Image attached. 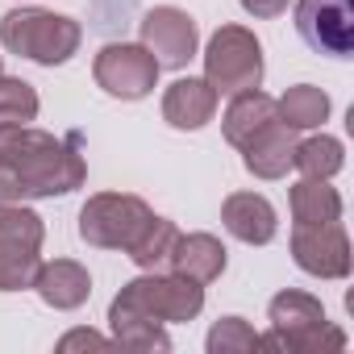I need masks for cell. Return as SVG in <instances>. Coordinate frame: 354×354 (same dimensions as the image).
Returning a JSON list of instances; mask_svg holds the SVG:
<instances>
[{"mask_svg": "<svg viewBox=\"0 0 354 354\" xmlns=\"http://www.w3.org/2000/svg\"><path fill=\"white\" fill-rule=\"evenodd\" d=\"M225 246H221V238H213V234H180L175 238V250H171V271L175 275H184V279H196V283H213V279H221V271H225Z\"/></svg>", "mask_w": 354, "mask_h": 354, "instance_id": "2e32d148", "label": "cell"}, {"mask_svg": "<svg viewBox=\"0 0 354 354\" xmlns=\"http://www.w3.org/2000/svg\"><path fill=\"white\" fill-rule=\"evenodd\" d=\"M221 225H225L238 242H246V246H267V242L279 234V217H275L271 201L259 196V192H234V196H225V205H221Z\"/></svg>", "mask_w": 354, "mask_h": 354, "instance_id": "7c38bea8", "label": "cell"}, {"mask_svg": "<svg viewBox=\"0 0 354 354\" xmlns=\"http://www.w3.org/2000/svg\"><path fill=\"white\" fill-rule=\"evenodd\" d=\"M288 205H292V217L296 225H325V221H342V196L337 188H329V180H304L288 192Z\"/></svg>", "mask_w": 354, "mask_h": 354, "instance_id": "ac0fdd59", "label": "cell"}, {"mask_svg": "<svg viewBox=\"0 0 354 354\" xmlns=\"http://www.w3.org/2000/svg\"><path fill=\"white\" fill-rule=\"evenodd\" d=\"M342 162H346V150H342V142L329 138V133H313V138L296 142L292 167H300L304 175H313V180H329V175H337Z\"/></svg>", "mask_w": 354, "mask_h": 354, "instance_id": "44dd1931", "label": "cell"}, {"mask_svg": "<svg viewBox=\"0 0 354 354\" xmlns=\"http://www.w3.org/2000/svg\"><path fill=\"white\" fill-rule=\"evenodd\" d=\"M238 5H242L250 17H259V21H271V17L288 13V5H292V0H238Z\"/></svg>", "mask_w": 354, "mask_h": 354, "instance_id": "d4e9b609", "label": "cell"}, {"mask_svg": "<svg viewBox=\"0 0 354 354\" xmlns=\"http://www.w3.org/2000/svg\"><path fill=\"white\" fill-rule=\"evenodd\" d=\"M296 30L317 55L346 59L354 50V0H296Z\"/></svg>", "mask_w": 354, "mask_h": 354, "instance_id": "9c48e42d", "label": "cell"}, {"mask_svg": "<svg viewBox=\"0 0 354 354\" xmlns=\"http://www.w3.org/2000/svg\"><path fill=\"white\" fill-rule=\"evenodd\" d=\"M175 238H180L175 221H167V217H150V225L138 234V242H133L125 254H129V259H133V267H142V271H162V267L171 263Z\"/></svg>", "mask_w": 354, "mask_h": 354, "instance_id": "ffe728a7", "label": "cell"}, {"mask_svg": "<svg viewBox=\"0 0 354 354\" xmlns=\"http://www.w3.org/2000/svg\"><path fill=\"white\" fill-rule=\"evenodd\" d=\"M213 113H217V92L209 80L184 75L162 92V121L171 129H201L213 121Z\"/></svg>", "mask_w": 354, "mask_h": 354, "instance_id": "5bb4252c", "label": "cell"}, {"mask_svg": "<svg viewBox=\"0 0 354 354\" xmlns=\"http://www.w3.org/2000/svg\"><path fill=\"white\" fill-rule=\"evenodd\" d=\"M30 288L42 296V304H50L59 313H71V308H80L92 296V275L75 259H55V263L38 267V275H34Z\"/></svg>", "mask_w": 354, "mask_h": 354, "instance_id": "4fadbf2b", "label": "cell"}, {"mask_svg": "<svg viewBox=\"0 0 354 354\" xmlns=\"http://www.w3.org/2000/svg\"><path fill=\"white\" fill-rule=\"evenodd\" d=\"M46 225L26 205H0V292H21L42 267Z\"/></svg>", "mask_w": 354, "mask_h": 354, "instance_id": "52a82bcc", "label": "cell"}, {"mask_svg": "<svg viewBox=\"0 0 354 354\" xmlns=\"http://www.w3.org/2000/svg\"><path fill=\"white\" fill-rule=\"evenodd\" d=\"M271 333L259 337V350H283V354H325V350H346V333L325 321V308L308 292H279L267 304Z\"/></svg>", "mask_w": 354, "mask_h": 354, "instance_id": "3957f363", "label": "cell"}, {"mask_svg": "<svg viewBox=\"0 0 354 354\" xmlns=\"http://www.w3.org/2000/svg\"><path fill=\"white\" fill-rule=\"evenodd\" d=\"M84 346H109V337H100V333H92V329H71L67 337H59V350H84Z\"/></svg>", "mask_w": 354, "mask_h": 354, "instance_id": "484cf974", "label": "cell"}, {"mask_svg": "<svg viewBox=\"0 0 354 354\" xmlns=\"http://www.w3.org/2000/svg\"><path fill=\"white\" fill-rule=\"evenodd\" d=\"M158 71H162L158 59L142 42H109V46H100V55L92 63L96 84L109 96H117V100H142V96H150L154 84H158Z\"/></svg>", "mask_w": 354, "mask_h": 354, "instance_id": "ba28073f", "label": "cell"}, {"mask_svg": "<svg viewBox=\"0 0 354 354\" xmlns=\"http://www.w3.org/2000/svg\"><path fill=\"white\" fill-rule=\"evenodd\" d=\"M292 259L300 271L317 279H346L350 275V238L342 221L325 225H296L292 230Z\"/></svg>", "mask_w": 354, "mask_h": 354, "instance_id": "8fae6325", "label": "cell"}, {"mask_svg": "<svg viewBox=\"0 0 354 354\" xmlns=\"http://www.w3.org/2000/svg\"><path fill=\"white\" fill-rule=\"evenodd\" d=\"M205 80L217 96H238L263 84V46L246 26H221L205 46Z\"/></svg>", "mask_w": 354, "mask_h": 354, "instance_id": "8992f818", "label": "cell"}, {"mask_svg": "<svg viewBox=\"0 0 354 354\" xmlns=\"http://www.w3.org/2000/svg\"><path fill=\"white\" fill-rule=\"evenodd\" d=\"M275 113L288 129H317L329 117V96L313 84H296L275 100Z\"/></svg>", "mask_w": 354, "mask_h": 354, "instance_id": "d6986e66", "label": "cell"}, {"mask_svg": "<svg viewBox=\"0 0 354 354\" xmlns=\"http://www.w3.org/2000/svg\"><path fill=\"white\" fill-rule=\"evenodd\" d=\"M80 21L63 17V13H46V9H13L0 17V42L5 50L34 59L42 67H59L80 50Z\"/></svg>", "mask_w": 354, "mask_h": 354, "instance_id": "277c9868", "label": "cell"}, {"mask_svg": "<svg viewBox=\"0 0 354 354\" xmlns=\"http://www.w3.org/2000/svg\"><path fill=\"white\" fill-rule=\"evenodd\" d=\"M205 346H209V354H250V350H259V333L242 317H221L209 329Z\"/></svg>", "mask_w": 354, "mask_h": 354, "instance_id": "7402d4cb", "label": "cell"}, {"mask_svg": "<svg viewBox=\"0 0 354 354\" xmlns=\"http://www.w3.org/2000/svg\"><path fill=\"white\" fill-rule=\"evenodd\" d=\"M0 75H5V63H0Z\"/></svg>", "mask_w": 354, "mask_h": 354, "instance_id": "4316f807", "label": "cell"}, {"mask_svg": "<svg viewBox=\"0 0 354 354\" xmlns=\"http://www.w3.org/2000/svg\"><path fill=\"white\" fill-rule=\"evenodd\" d=\"M113 342L129 346V350H171V337L158 321H117Z\"/></svg>", "mask_w": 354, "mask_h": 354, "instance_id": "cb8c5ba5", "label": "cell"}, {"mask_svg": "<svg viewBox=\"0 0 354 354\" xmlns=\"http://www.w3.org/2000/svg\"><path fill=\"white\" fill-rule=\"evenodd\" d=\"M154 209L129 192H96L80 209V238L96 250H129L150 225Z\"/></svg>", "mask_w": 354, "mask_h": 354, "instance_id": "5b68a950", "label": "cell"}, {"mask_svg": "<svg viewBox=\"0 0 354 354\" xmlns=\"http://www.w3.org/2000/svg\"><path fill=\"white\" fill-rule=\"evenodd\" d=\"M84 180L88 162L80 154L75 133L63 142L21 121H0V205L67 196L84 188Z\"/></svg>", "mask_w": 354, "mask_h": 354, "instance_id": "6da1fadb", "label": "cell"}, {"mask_svg": "<svg viewBox=\"0 0 354 354\" xmlns=\"http://www.w3.org/2000/svg\"><path fill=\"white\" fill-rule=\"evenodd\" d=\"M279 121V113H275V100L267 96V92H259V88H246V92H238L234 100H230V109H225V117H221V133H225V142L230 146H250L267 125H275Z\"/></svg>", "mask_w": 354, "mask_h": 354, "instance_id": "9a60e30c", "label": "cell"}, {"mask_svg": "<svg viewBox=\"0 0 354 354\" xmlns=\"http://www.w3.org/2000/svg\"><path fill=\"white\" fill-rule=\"evenodd\" d=\"M142 46L158 59V67H188V59H196V46H201V30L196 21L175 9V5H154L146 17H142Z\"/></svg>", "mask_w": 354, "mask_h": 354, "instance_id": "30bf717a", "label": "cell"}, {"mask_svg": "<svg viewBox=\"0 0 354 354\" xmlns=\"http://www.w3.org/2000/svg\"><path fill=\"white\" fill-rule=\"evenodd\" d=\"M292 158H296V129H288L283 121L267 125L250 146H242V162L259 180H283Z\"/></svg>", "mask_w": 354, "mask_h": 354, "instance_id": "e0dca14e", "label": "cell"}, {"mask_svg": "<svg viewBox=\"0 0 354 354\" xmlns=\"http://www.w3.org/2000/svg\"><path fill=\"white\" fill-rule=\"evenodd\" d=\"M38 117V92L26 80L0 75V121H34Z\"/></svg>", "mask_w": 354, "mask_h": 354, "instance_id": "603a6c76", "label": "cell"}, {"mask_svg": "<svg viewBox=\"0 0 354 354\" xmlns=\"http://www.w3.org/2000/svg\"><path fill=\"white\" fill-rule=\"evenodd\" d=\"M205 308V283L184 279V275H162V271H146L138 279H129L113 304H109V325L117 321H158V325H175V321H196Z\"/></svg>", "mask_w": 354, "mask_h": 354, "instance_id": "7a4b0ae2", "label": "cell"}]
</instances>
